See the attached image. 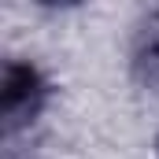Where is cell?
<instances>
[{
  "mask_svg": "<svg viewBox=\"0 0 159 159\" xmlns=\"http://www.w3.org/2000/svg\"><path fill=\"white\" fill-rule=\"evenodd\" d=\"M133 63L148 81H159V11L148 15V22L137 34V48H133Z\"/></svg>",
  "mask_w": 159,
  "mask_h": 159,
  "instance_id": "obj_2",
  "label": "cell"
},
{
  "mask_svg": "<svg viewBox=\"0 0 159 159\" xmlns=\"http://www.w3.org/2000/svg\"><path fill=\"white\" fill-rule=\"evenodd\" d=\"M156 156H159V141H156Z\"/></svg>",
  "mask_w": 159,
  "mask_h": 159,
  "instance_id": "obj_3",
  "label": "cell"
},
{
  "mask_svg": "<svg viewBox=\"0 0 159 159\" xmlns=\"http://www.w3.org/2000/svg\"><path fill=\"white\" fill-rule=\"evenodd\" d=\"M48 104V81L34 63L26 59H7L4 63V81H0V119L4 133H19L37 119Z\"/></svg>",
  "mask_w": 159,
  "mask_h": 159,
  "instance_id": "obj_1",
  "label": "cell"
}]
</instances>
